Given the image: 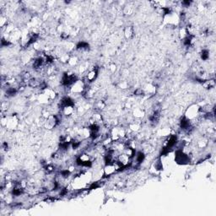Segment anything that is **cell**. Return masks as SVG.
<instances>
[{
	"label": "cell",
	"instance_id": "20",
	"mask_svg": "<svg viewBox=\"0 0 216 216\" xmlns=\"http://www.w3.org/2000/svg\"><path fill=\"white\" fill-rule=\"evenodd\" d=\"M78 50H87L89 49V44L85 41H79L76 46Z\"/></svg>",
	"mask_w": 216,
	"mask_h": 216
},
{
	"label": "cell",
	"instance_id": "5",
	"mask_svg": "<svg viewBox=\"0 0 216 216\" xmlns=\"http://www.w3.org/2000/svg\"><path fill=\"white\" fill-rule=\"evenodd\" d=\"M86 89L85 87V84L83 80H77L75 83H74L71 86H70V91L74 94H82L85 92V90Z\"/></svg>",
	"mask_w": 216,
	"mask_h": 216
},
{
	"label": "cell",
	"instance_id": "30",
	"mask_svg": "<svg viewBox=\"0 0 216 216\" xmlns=\"http://www.w3.org/2000/svg\"><path fill=\"white\" fill-rule=\"evenodd\" d=\"M181 3H182V5H184L185 7H189L191 4V1H183Z\"/></svg>",
	"mask_w": 216,
	"mask_h": 216
},
{
	"label": "cell",
	"instance_id": "6",
	"mask_svg": "<svg viewBox=\"0 0 216 216\" xmlns=\"http://www.w3.org/2000/svg\"><path fill=\"white\" fill-rule=\"evenodd\" d=\"M18 124H19V121H18V118L15 115L14 116L13 115L9 117H7V122H6V125H5L6 128H8L9 130H14L17 127Z\"/></svg>",
	"mask_w": 216,
	"mask_h": 216
},
{
	"label": "cell",
	"instance_id": "2",
	"mask_svg": "<svg viewBox=\"0 0 216 216\" xmlns=\"http://www.w3.org/2000/svg\"><path fill=\"white\" fill-rule=\"evenodd\" d=\"M175 160L179 165H187L190 162V157L182 150H177L175 154Z\"/></svg>",
	"mask_w": 216,
	"mask_h": 216
},
{
	"label": "cell",
	"instance_id": "17",
	"mask_svg": "<svg viewBox=\"0 0 216 216\" xmlns=\"http://www.w3.org/2000/svg\"><path fill=\"white\" fill-rule=\"evenodd\" d=\"M135 160H136V164L137 165H139V164H140V163H142L143 161H144V154L143 152H141V151H139V152H138V153H136V154H135Z\"/></svg>",
	"mask_w": 216,
	"mask_h": 216
},
{
	"label": "cell",
	"instance_id": "25",
	"mask_svg": "<svg viewBox=\"0 0 216 216\" xmlns=\"http://www.w3.org/2000/svg\"><path fill=\"white\" fill-rule=\"evenodd\" d=\"M209 51L206 50V49H203V51H201V58L203 60H207L209 58Z\"/></svg>",
	"mask_w": 216,
	"mask_h": 216
},
{
	"label": "cell",
	"instance_id": "26",
	"mask_svg": "<svg viewBox=\"0 0 216 216\" xmlns=\"http://www.w3.org/2000/svg\"><path fill=\"white\" fill-rule=\"evenodd\" d=\"M198 145L199 148H204L207 145V141L206 140H201L198 143Z\"/></svg>",
	"mask_w": 216,
	"mask_h": 216
},
{
	"label": "cell",
	"instance_id": "22",
	"mask_svg": "<svg viewBox=\"0 0 216 216\" xmlns=\"http://www.w3.org/2000/svg\"><path fill=\"white\" fill-rule=\"evenodd\" d=\"M68 64L69 66H71V67L76 66V64H78V58H77V57H70Z\"/></svg>",
	"mask_w": 216,
	"mask_h": 216
},
{
	"label": "cell",
	"instance_id": "4",
	"mask_svg": "<svg viewBox=\"0 0 216 216\" xmlns=\"http://www.w3.org/2000/svg\"><path fill=\"white\" fill-rule=\"evenodd\" d=\"M199 113H200V107L198 105L194 104L188 108L185 116L189 120H192V119H195L199 115Z\"/></svg>",
	"mask_w": 216,
	"mask_h": 216
},
{
	"label": "cell",
	"instance_id": "8",
	"mask_svg": "<svg viewBox=\"0 0 216 216\" xmlns=\"http://www.w3.org/2000/svg\"><path fill=\"white\" fill-rule=\"evenodd\" d=\"M180 127H181V129H183V130H185V131L189 132V130L192 129L191 120L188 119L186 116H183V117L181 119V122H180Z\"/></svg>",
	"mask_w": 216,
	"mask_h": 216
},
{
	"label": "cell",
	"instance_id": "3",
	"mask_svg": "<svg viewBox=\"0 0 216 216\" xmlns=\"http://www.w3.org/2000/svg\"><path fill=\"white\" fill-rule=\"evenodd\" d=\"M60 120L58 116L56 115H50L47 118L45 119L44 122V127L48 130H51L56 127L58 124H59Z\"/></svg>",
	"mask_w": 216,
	"mask_h": 216
},
{
	"label": "cell",
	"instance_id": "13",
	"mask_svg": "<svg viewBox=\"0 0 216 216\" xmlns=\"http://www.w3.org/2000/svg\"><path fill=\"white\" fill-rule=\"evenodd\" d=\"M62 112L63 114L69 116L71 115H73V113L74 112V106H64V108L62 109Z\"/></svg>",
	"mask_w": 216,
	"mask_h": 216
},
{
	"label": "cell",
	"instance_id": "11",
	"mask_svg": "<svg viewBox=\"0 0 216 216\" xmlns=\"http://www.w3.org/2000/svg\"><path fill=\"white\" fill-rule=\"evenodd\" d=\"M116 169H115V166L113 165V164H111V165H106L105 168H104V176L105 177H109L112 174H114L116 172Z\"/></svg>",
	"mask_w": 216,
	"mask_h": 216
},
{
	"label": "cell",
	"instance_id": "27",
	"mask_svg": "<svg viewBox=\"0 0 216 216\" xmlns=\"http://www.w3.org/2000/svg\"><path fill=\"white\" fill-rule=\"evenodd\" d=\"M119 86L122 88V89H127L128 88V84L126 81H123V82H121L119 84Z\"/></svg>",
	"mask_w": 216,
	"mask_h": 216
},
{
	"label": "cell",
	"instance_id": "9",
	"mask_svg": "<svg viewBox=\"0 0 216 216\" xmlns=\"http://www.w3.org/2000/svg\"><path fill=\"white\" fill-rule=\"evenodd\" d=\"M144 95H153L155 92H156V86L152 84H148L144 86V88L143 89Z\"/></svg>",
	"mask_w": 216,
	"mask_h": 216
},
{
	"label": "cell",
	"instance_id": "7",
	"mask_svg": "<svg viewBox=\"0 0 216 216\" xmlns=\"http://www.w3.org/2000/svg\"><path fill=\"white\" fill-rule=\"evenodd\" d=\"M117 161H119L122 165L125 167H127V165H131V158H129L125 153L120 154L117 156Z\"/></svg>",
	"mask_w": 216,
	"mask_h": 216
},
{
	"label": "cell",
	"instance_id": "18",
	"mask_svg": "<svg viewBox=\"0 0 216 216\" xmlns=\"http://www.w3.org/2000/svg\"><path fill=\"white\" fill-rule=\"evenodd\" d=\"M124 153L127 154L129 158H131V159H132V158H133V157L135 156V154H136L135 149H133V148H130V147H127V148H125V150H124Z\"/></svg>",
	"mask_w": 216,
	"mask_h": 216
},
{
	"label": "cell",
	"instance_id": "1",
	"mask_svg": "<svg viewBox=\"0 0 216 216\" xmlns=\"http://www.w3.org/2000/svg\"><path fill=\"white\" fill-rule=\"evenodd\" d=\"M127 135L125 128L121 127H115L111 130V139L112 141H117L124 139Z\"/></svg>",
	"mask_w": 216,
	"mask_h": 216
},
{
	"label": "cell",
	"instance_id": "24",
	"mask_svg": "<svg viewBox=\"0 0 216 216\" xmlns=\"http://www.w3.org/2000/svg\"><path fill=\"white\" fill-rule=\"evenodd\" d=\"M124 14H128V15H130V14H132L133 12V6H130V5H127L126 6L125 8H124Z\"/></svg>",
	"mask_w": 216,
	"mask_h": 216
},
{
	"label": "cell",
	"instance_id": "16",
	"mask_svg": "<svg viewBox=\"0 0 216 216\" xmlns=\"http://www.w3.org/2000/svg\"><path fill=\"white\" fill-rule=\"evenodd\" d=\"M133 116H134L135 118L140 119V118H142V117L144 116L145 113H144V111L142 110L141 108H135V109L133 110Z\"/></svg>",
	"mask_w": 216,
	"mask_h": 216
},
{
	"label": "cell",
	"instance_id": "15",
	"mask_svg": "<svg viewBox=\"0 0 216 216\" xmlns=\"http://www.w3.org/2000/svg\"><path fill=\"white\" fill-rule=\"evenodd\" d=\"M43 93H45L47 95V97L50 99V101L55 99V97H56V92L54 91V89H51V88L47 87V89H45L43 90Z\"/></svg>",
	"mask_w": 216,
	"mask_h": 216
},
{
	"label": "cell",
	"instance_id": "12",
	"mask_svg": "<svg viewBox=\"0 0 216 216\" xmlns=\"http://www.w3.org/2000/svg\"><path fill=\"white\" fill-rule=\"evenodd\" d=\"M202 85H203V86L205 89H212L215 85V81L214 79H209L204 80L203 83H202Z\"/></svg>",
	"mask_w": 216,
	"mask_h": 216
},
{
	"label": "cell",
	"instance_id": "28",
	"mask_svg": "<svg viewBox=\"0 0 216 216\" xmlns=\"http://www.w3.org/2000/svg\"><path fill=\"white\" fill-rule=\"evenodd\" d=\"M134 95H144V93L143 89H137L134 91Z\"/></svg>",
	"mask_w": 216,
	"mask_h": 216
},
{
	"label": "cell",
	"instance_id": "10",
	"mask_svg": "<svg viewBox=\"0 0 216 216\" xmlns=\"http://www.w3.org/2000/svg\"><path fill=\"white\" fill-rule=\"evenodd\" d=\"M97 74H98V68H97V67H95V68H94L93 69H91L89 73H88V74L86 75V79H87V81H89V82H93V81L96 79Z\"/></svg>",
	"mask_w": 216,
	"mask_h": 216
},
{
	"label": "cell",
	"instance_id": "29",
	"mask_svg": "<svg viewBox=\"0 0 216 216\" xmlns=\"http://www.w3.org/2000/svg\"><path fill=\"white\" fill-rule=\"evenodd\" d=\"M109 70H111L112 73L113 72H115V70H116V65H115L114 64H111L110 66H109Z\"/></svg>",
	"mask_w": 216,
	"mask_h": 216
},
{
	"label": "cell",
	"instance_id": "14",
	"mask_svg": "<svg viewBox=\"0 0 216 216\" xmlns=\"http://www.w3.org/2000/svg\"><path fill=\"white\" fill-rule=\"evenodd\" d=\"M133 35H134V30L132 26H127L124 29V36L127 39L133 38Z\"/></svg>",
	"mask_w": 216,
	"mask_h": 216
},
{
	"label": "cell",
	"instance_id": "21",
	"mask_svg": "<svg viewBox=\"0 0 216 216\" xmlns=\"http://www.w3.org/2000/svg\"><path fill=\"white\" fill-rule=\"evenodd\" d=\"M38 101L41 103H43V104H47V103H48V102L50 101V99L47 97V95L45 94V93H41V94H40L38 96Z\"/></svg>",
	"mask_w": 216,
	"mask_h": 216
},
{
	"label": "cell",
	"instance_id": "19",
	"mask_svg": "<svg viewBox=\"0 0 216 216\" xmlns=\"http://www.w3.org/2000/svg\"><path fill=\"white\" fill-rule=\"evenodd\" d=\"M129 127H130V129H131L132 131L137 132V131H139V130L140 127H141V123H139V122H135V121H133V122H132V123L129 124Z\"/></svg>",
	"mask_w": 216,
	"mask_h": 216
},
{
	"label": "cell",
	"instance_id": "23",
	"mask_svg": "<svg viewBox=\"0 0 216 216\" xmlns=\"http://www.w3.org/2000/svg\"><path fill=\"white\" fill-rule=\"evenodd\" d=\"M0 26L2 28H4V26H8V21H7V17L2 15L0 18Z\"/></svg>",
	"mask_w": 216,
	"mask_h": 216
}]
</instances>
